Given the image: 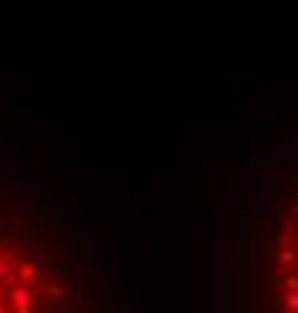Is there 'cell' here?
Wrapping results in <instances>:
<instances>
[{
  "label": "cell",
  "instance_id": "cell-1",
  "mask_svg": "<svg viewBox=\"0 0 298 313\" xmlns=\"http://www.w3.org/2000/svg\"><path fill=\"white\" fill-rule=\"evenodd\" d=\"M45 292V262L36 250L21 253L18 247L0 244V313H36ZM51 313H76L69 295L54 301Z\"/></svg>",
  "mask_w": 298,
  "mask_h": 313
}]
</instances>
